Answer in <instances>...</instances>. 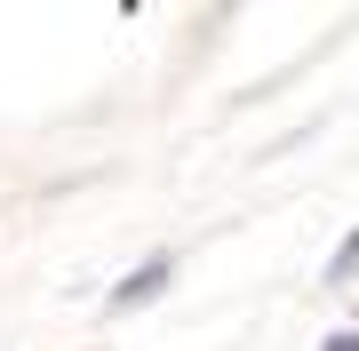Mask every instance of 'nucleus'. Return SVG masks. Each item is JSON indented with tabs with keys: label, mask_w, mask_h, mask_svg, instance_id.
<instances>
[{
	"label": "nucleus",
	"mask_w": 359,
	"mask_h": 351,
	"mask_svg": "<svg viewBox=\"0 0 359 351\" xmlns=\"http://www.w3.org/2000/svg\"><path fill=\"white\" fill-rule=\"evenodd\" d=\"M168 272H176V256H160V263H152V272H136V280H128V287H120V296H112V303H144V296H160V287H168Z\"/></svg>",
	"instance_id": "obj_1"
},
{
	"label": "nucleus",
	"mask_w": 359,
	"mask_h": 351,
	"mask_svg": "<svg viewBox=\"0 0 359 351\" xmlns=\"http://www.w3.org/2000/svg\"><path fill=\"white\" fill-rule=\"evenodd\" d=\"M327 351H359V336H335V343H327Z\"/></svg>",
	"instance_id": "obj_2"
}]
</instances>
